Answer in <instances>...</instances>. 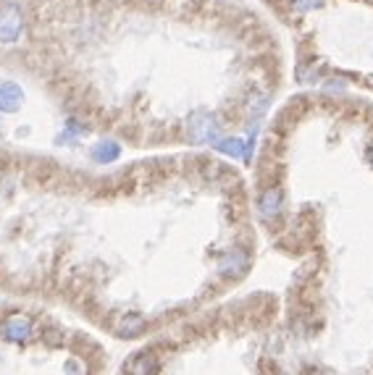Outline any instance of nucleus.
I'll return each instance as SVG.
<instances>
[{
    "label": "nucleus",
    "instance_id": "obj_1",
    "mask_svg": "<svg viewBox=\"0 0 373 375\" xmlns=\"http://www.w3.org/2000/svg\"><path fill=\"white\" fill-rule=\"evenodd\" d=\"M186 134L189 140L205 145V142H219V124L208 110H195L186 121Z\"/></svg>",
    "mask_w": 373,
    "mask_h": 375
},
{
    "label": "nucleus",
    "instance_id": "obj_2",
    "mask_svg": "<svg viewBox=\"0 0 373 375\" xmlns=\"http://www.w3.org/2000/svg\"><path fill=\"white\" fill-rule=\"evenodd\" d=\"M24 34V13L16 3L0 6V43H16Z\"/></svg>",
    "mask_w": 373,
    "mask_h": 375
},
{
    "label": "nucleus",
    "instance_id": "obj_3",
    "mask_svg": "<svg viewBox=\"0 0 373 375\" xmlns=\"http://www.w3.org/2000/svg\"><path fill=\"white\" fill-rule=\"evenodd\" d=\"M32 331V323L27 315H8L6 323H3V336L8 339V341H27V336Z\"/></svg>",
    "mask_w": 373,
    "mask_h": 375
},
{
    "label": "nucleus",
    "instance_id": "obj_4",
    "mask_svg": "<svg viewBox=\"0 0 373 375\" xmlns=\"http://www.w3.org/2000/svg\"><path fill=\"white\" fill-rule=\"evenodd\" d=\"M22 100L24 92L19 84H13V82H3L0 84V110L3 113H16L22 108Z\"/></svg>",
    "mask_w": 373,
    "mask_h": 375
},
{
    "label": "nucleus",
    "instance_id": "obj_5",
    "mask_svg": "<svg viewBox=\"0 0 373 375\" xmlns=\"http://www.w3.org/2000/svg\"><path fill=\"white\" fill-rule=\"evenodd\" d=\"M158 370H161V362L153 352L137 354L129 362V375H158Z\"/></svg>",
    "mask_w": 373,
    "mask_h": 375
},
{
    "label": "nucleus",
    "instance_id": "obj_6",
    "mask_svg": "<svg viewBox=\"0 0 373 375\" xmlns=\"http://www.w3.org/2000/svg\"><path fill=\"white\" fill-rule=\"evenodd\" d=\"M281 210V189H265L263 197H261V215H263L265 221H271L276 218Z\"/></svg>",
    "mask_w": 373,
    "mask_h": 375
},
{
    "label": "nucleus",
    "instance_id": "obj_7",
    "mask_svg": "<svg viewBox=\"0 0 373 375\" xmlns=\"http://www.w3.org/2000/svg\"><path fill=\"white\" fill-rule=\"evenodd\" d=\"M140 331H145V318L142 315H137V312H129V315H124L116 325V333L119 336H126V339H132L137 336Z\"/></svg>",
    "mask_w": 373,
    "mask_h": 375
},
{
    "label": "nucleus",
    "instance_id": "obj_8",
    "mask_svg": "<svg viewBox=\"0 0 373 375\" xmlns=\"http://www.w3.org/2000/svg\"><path fill=\"white\" fill-rule=\"evenodd\" d=\"M89 155H92V161L95 163H113L121 155V147L116 145V142L105 140V142H98Z\"/></svg>",
    "mask_w": 373,
    "mask_h": 375
},
{
    "label": "nucleus",
    "instance_id": "obj_9",
    "mask_svg": "<svg viewBox=\"0 0 373 375\" xmlns=\"http://www.w3.org/2000/svg\"><path fill=\"white\" fill-rule=\"evenodd\" d=\"M216 150L229 155V158H242L244 155V142L237 140V137H229V140H219L216 142Z\"/></svg>",
    "mask_w": 373,
    "mask_h": 375
},
{
    "label": "nucleus",
    "instance_id": "obj_10",
    "mask_svg": "<svg viewBox=\"0 0 373 375\" xmlns=\"http://www.w3.org/2000/svg\"><path fill=\"white\" fill-rule=\"evenodd\" d=\"M247 265V258L244 255H231V260H224L221 263V273L224 276H240L242 270Z\"/></svg>",
    "mask_w": 373,
    "mask_h": 375
},
{
    "label": "nucleus",
    "instance_id": "obj_11",
    "mask_svg": "<svg viewBox=\"0 0 373 375\" xmlns=\"http://www.w3.org/2000/svg\"><path fill=\"white\" fill-rule=\"evenodd\" d=\"M295 3V8H300V11H310V8H319L323 0H292Z\"/></svg>",
    "mask_w": 373,
    "mask_h": 375
},
{
    "label": "nucleus",
    "instance_id": "obj_12",
    "mask_svg": "<svg viewBox=\"0 0 373 375\" xmlns=\"http://www.w3.org/2000/svg\"><path fill=\"white\" fill-rule=\"evenodd\" d=\"M66 373L68 375H85V367H82V362H79V360H68Z\"/></svg>",
    "mask_w": 373,
    "mask_h": 375
},
{
    "label": "nucleus",
    "instance_id": "obj_13",
    "mask_svg": "<svg viewBox=\"0 0 373 375\" xmlns=\"http://www.w3.org/2000/svg\"><path fill=\"white\" fill-rule=\"evenodd\" d=\"M371 161H373V155H371Z\"/></svg>",
    "mask_w": 373,
    "mask_h": 375
}]
</instances>
